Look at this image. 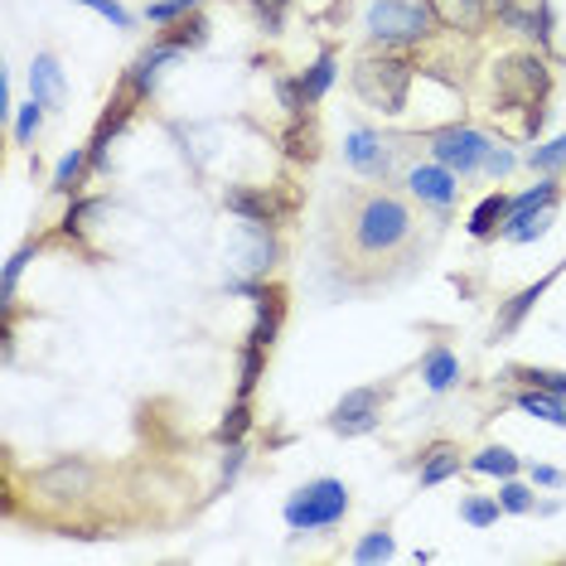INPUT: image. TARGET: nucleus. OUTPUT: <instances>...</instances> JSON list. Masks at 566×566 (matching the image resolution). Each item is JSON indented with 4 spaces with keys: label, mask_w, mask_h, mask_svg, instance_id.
Returning <instances> with one entry per match:
<instances>
[{
    "label": "nucleus",
    "mask_w": 566,
    "mask_h": 566,
    "mask_svg": "<svg viewBox=\"0 0 566 566\" xmlns=\"http://www.w3.org/2000/svg\"><path fill=\"white\" fill-rule=\"evenodd\" d=\"M504 223H508V199L504 194H490L480 209L470 213V233L474 237H490L494 228H504Z\"/></svg>",
    "instance_id": "obj_17"
},
{
    "label": "nucleus",
    "mask_w": 566,
    "mask_h": 566,
    "mask_svg": "<svg viewBox=\"0 0 566 566\" xmlns=\"http://www.w3.org/2000/svg\"><path fill=\"white\" fill-rule=\"evenodd\" d=\"M281 325V296L276 291H257V330H252V344H271Z\"/></svg>",
    "instance_id": "obj_18"
},
{
    "label": "nucleus",
    "mask_w": 566,
    "mask_h": 566,
    "mask_svg": "<svg viewBox=\"0 0 566 566\" xmlns=\"http://www.w3.org/2000/svg\"><path fill=\"white\" fill-rule=\"evenodd\" d=\"M378 412H382V392L378 388H354L344 392V402L334 406L330 426L339 436H368L378 426Z\"/></svg>",
    "instance_id": "obj_7"
},
{
    "label": "nucleus",
    "mask_w": 566,
    "mask_h": 566,
    "mask_svg": "<svg viewBox=\"0 0 566 566\" xmlns=\"http://www.w3.org/2000/svg\"><path fill=\"white\" fill-rule=\"evenodd\" d=\"M518 406H523V412H533V416H542V422H552V426H566V398H557V392L528 388L523 398H518Z\"/></svg>",
    "instance_id": "obj_16"
},
{
    "label": "nucleus",
    "mask_w": 566,
    "mask_h": 566,
    "mask_svg": "<svg viewBox=\"0 0 566 566\" xmlns=\"http://www.w3.org/2000/svg\"><path fill=\"white\" fill-rule=\"evenodd\" d=\"M533 484H547V490H562V470H552V465H533Z\"/></svg>",
    "instance_id": "obj_40"
},
{
    "label": "nucleus",
    "mask_w": 566,
    "mask_h": 566,
    "mask_svg": "<svg viewBox=\"0 0 566 566\" xmlns=\"http://www.w3.org/2000/svg\"><path fill=\"white\" fill-rule=\"evenodd\" d=\"M194 5L199 0H151V5H145V20H151V25H169L175 15H189Z\"/></svg>",
    "instance_id": "obj_33"
},
{
    "label": "nucleus",
    "mask_w": 566,
    "mask_h": 566,
    "mask_svg": "<svg viewBox=\"0 0 566 566\" xmlns=\"http://www.w3.org/2000/svg\"><path fill=\"white\" fill-rule=\"evenodd\" d=\"M175 44H161V49H155V54H145V59L141 63H135V73H131V87H135V93H151V87H155V78H161V63H169V59H175Z\"/></svg>",
    "instance_id": "obj_21"
},
{
    "label": "nucleus",
    "mask_w": 566,
    "mask_h": 566,
    "mask_svg": "<svg viewBox=\"0 0 566 566\" xmlns=\"http://www.w3.org/2000/svg\"><path fill=\"white\" fill-rule=\"evenodd\" d=\"M547 228H552V209H528V213H508L504 237L508 243H538Z\"/></svg>",
    "instance_id": "obj_13"
},
{
    "label": "nucleus",
    "mask_w": 566,
    "mask_h": 566,
    "mask_svg": "<svg viewBox=\"0 0 566 566\" xmlns=\"http://www.w3.org/2000/svg\"><path fill=\"white\" fill-rule=\"evenodd\" d=\"M499 504H504V514H533V490L528 484H518V480H504V490H499Z\"/></svg>",
    "instance_id": "obj_27"
},
{
    "label": "nucleus",
    "mask_w": 566,
    "mask_h": 566,
    "mask_svg": "<svg viewBox=\"0 0 566 566\" xmlns=\"http://www.w3.org/2000/svg\"><path fill=\"white\" fill-rule=\"evenodd\" d=\"M456 470H460V450L456 446H436L432 456H426V465H422V490H432V484L450 480Z\"/></svg>",
    "instance_id": "obj_19"
},
{
    "label": "nucleus",
    "mask_w": 566,
    "mask_h": 566,
    "mask_svg": "<svg viewBox=\"0 0 566 566\" xmlns=\"http://www.w3.org/2000/svg\"><path fill=\"white\" fill-rule=\"evenodd\" d=\"M203 39H209V25H203V20H179V25L165 34V44H175V49H199Z\"/></svg>",
    "instance_id": "obj_26"
},
{
    "label": "nucleus",
    "mask_w": 566,
    "mask_h": 566,
    "mask_svg": "<svg viewBox=\"0 0 566 566\" xmlns=\"http://www.w3.org/2000/svg\"><path fill=\"white\" fill-rule=\"evenodd\" d=\"M406 189H412L416 199H426V203H440L446 209L450 199H456V169L450 165H416L412 175H406Z\"/></svg>",
    "instance_id": "obj_10"
},
{
    "label": "nucleus",
    "mask_w": 566,
    "mask_h": 566,
    "mask_svg": "<svg viewBox=\"0 0 566 566\" xmlns=\"http://www.w3.org/2000/svg\"><path fill=\"white\" fill-rule=\"evenodd\" d=\"M422 378H426V388H432V392L456 388V378H460V358L450 354V349H432V354H426V364H422Z\"/></svg>",
    "instance_id": "obj_14"
},
{
    "label": "nucleus",
    "mask_w": 566,
    "mask_h": 566,
    "mask_svg": "<svg viewBox=\"0 0 566 566\" xmlns=\"http://www.w3.org/2000/svg\"><path fill=\"white\" fill-rule=\"evenodd\" d=\"M44 102H30V107H20V121H15V141L20 145H30L34 141V131H39V121H44Z\"/></svg>",
    "instance_id": "obj_34"
},
{
    "label": "nucleus",
    "mask_w": 566,
    "mask_h": 566,
    "mask_svg": "<svg viewBox=\"0 0 566 566\" xmlns=\"http://www.w3.org/2000/svg\"><path fill=\"white\" fill-rule=\"evenodd\" d=\"M78 5H87V10H97L102 20H111L117 30H131V10H121L117 0H78Z\"/></svg>",
    "instance_id": "obj_36"
},
{
    "label": "nucleus",
    "mask_w": 566,
    "mask_h": 566,
    "mask_svg": "<svg viewBox=\"0 0 566 566\" xmlns=\"http://www.w3.org/2000/svg\"><path fill=\"white\" fill-rule=\"evenodd\" d=\"M296 83H300L305 102H320L325 93H330V83H334V59H330V54H320V59H315V68H310V73H300Z\"/></svg>",
    "instance_id": "obj_22"
},
{
    "label": "nucleus",
    "mask_w": 566,
    "mask_h": 566,
    "mask_svg": "<svg viewBox=\"0 0 566 566\" xmlns=\"http://www.w3.org/2000/svg\"><path fill=\"white\" fill-rule=\"evenodd\" d=\"M499 514H504L499 499H465V504H460V518H465V523H474V528L499 523Z\"/></svg>",
    "instance_id": "obj_25"
},
{
    "label": "nucleus",
    "mask_w": 566,
    "mask_h": 566,
    "mask_svg": "<svg viewBox=\"0 0 566 566\" xmlns=\"http://www.w3.org/2000/svg\"><path fill=\"white\" fill-rule=\"evenodd\" d=\"M34 252H39V243H25V247H20V252L5 262V300L15 296V281H20V271H25V262H30Z\"/></svg>",
    "instance_id": "obj_37"
},
{
    "label": "nucleus",
    "mask_w": 566,
    "mask_h": 566,
    "mask_svg": "<svg viewBox=\"0 0 566 566\" xmlns=\"http://www.w3.org/2000/svg\"><path fill=\"white\" fill-rule=\"evenodd\" d=\"M432 10L446 30H480V20H484L480 0H432Z\"/></svg>",
    "instance_id": "obj_12"
},
{
    "label": "nucleus",
    "mask_w": 566,
    "mask_h": 566,
    "mask_svg": "<svg viewBox=\"0 0 566 566\" xmlns=\"http://www.w3.org/2000/svg\"><path fill=\"white\" fill-rule=\"evenodd\" d=\"M349 165L364 169V175H388V151L373 131H349V145H344Z\"/></svg>",
    "instance_id": "obj_11"
},
{
    "label": "nucleus",
    "mask_w": 566,
    "mask_h": 566,
    "mask_svg": "<svg viewBox=\"0 0 566 566\" xmlns=\"http://www.w3.org/2000/svg\"><path fill=\"white\" fill-rule=\"evenodd\" d=\"M528 165L542 169V175H552V169H562V165H566V135H557V141H547V145H538V151L528 155Z\"/></svg>",
    "instance_id": "obj_30"
},
{
    "label": "nucleus",
    "mask_w": 566,
    "mask_h": 566,
    "mask_svg": "<svg viewBox=\"0 0 566 566\" xmlns=\"http://www.w3.org/2000/svg\"><path fill=\"white\" fill-rule=\"evenodd\" d=\"M470 470H480V474H499V480H514L518 474V456L508 446H490V450H480V456L470 460Z\"/></svg>",
    "instance_id": "obj_20"
},
{
    "label": "nucleus",
    "mask_w": 566,
    "mask_h": 566,
    "mask_svg": "<svg viewBox=\"0 0 566 566\" xmlns=\"http://www.w3.org/2000/svg\"><path fill=\"white\" fill-rule=\"evenodd\" d=\"M262 349L267 344H252V339H247V349H243V378H237V392H252L257 388V378H262Z\"/></svg>",
    "instance_id": "obj_31"
},
{
    "label": "nucleus",
    "mask_w": 566,
    "mask_h": 566,
    "mask_svg": "<svg viewBox=\"0 0 566 566\" xmlns=\"http://www.w3.org/2000/svg\"><path fill=\"white\" fill-rule=\"evenodd\" d=\"M247 5L257 10V20L267 25V34H276L281 20H286V5H291V0H247Z\"/></svg>",
    "instance_id": "obj_35"
},
{
    "label": "nucleus",
    "mask_w": 566,
    "mask_h": 566,
    "mask_svg": "<svg viewBox=\"0 0 566 566\" xmlns=\"http://www.w3.org/2000/svg\"><path fill=\"white\" fill-rule=\"evenodd\" d=\"M514 165H518V161H514V155L504 151V145H499V151H490V155H484V169H490L494 179H504V175H508V169H514Z\"/></svg>",
    "instance_id": "obj_39"
},
{
    "label": "nucleus",
    "mask_w": 566,
    "mask_h": 566,
    "mask_svg": "<svg viewBox=\"0 0 566 566\" xmlns=\"http://www.w3.org/2000/svg\"><path fill=\"white\" fill-rule=\"evenodd\" d=\"M432 151H436L440 165H450V169H460V175H470V169L484 165V155H490L494 145H490V135L474 131V127H450V131H440L436 141H432Z\"/></svg>",
    "instance_id": "obj_6"
},
{
    "label": "nucleus",
    "mask_w": 566,
    "mask_h": 566,
    "mask_svg": "<svg viewBox=\"0 0 566 566\" xmlns=\"http://www.w3.org/2000/svg\"><path fill=\"white\" fill-rule=\"evenodd\" d=\"M237 470H243V446H237V440H233L228 465H223V484H233V480H237Z\"/></svg>",
    "instance_id": "obj_41"
},
{
    "label": "nucleus",
    "mask_w": 566,
    "mask_h": 566,
    "mask_svg": "<svg viewBox=\"0 0 566 566\" xmlns=\"http://www.w3.org/2000/svg\"><path fill=\"white\" fill-rule=\"evenodd\" d=\"M406 233H412V213H406L398 199H388V194L368 199L364 213H358V228H354L364 252H392V247L406 243Z\"/></svg>",
    "instance_id": "obj_4"
},
{
    "label": "nucleus",
    "mask_w": 566,
    "mask_h": 566,
    "mask_svg": "<svg viewBox=\"0 0 566 566\" xmlns=\"http://www.w3.org/2000/svg\"><path fill=\"white\" fill-rule=\"evenodd\" d=\"M518 378H523L528 388H542V392L566 398V373H557V368H518Z\"/></svg>",
    "instance_id": "obj_29"
},
{
    "label": "nucleus",
    "mask_w": 566,
    "mask_h": 566,
    "mask_svg": "<svg viewBox=\"0 0 566 566\" xmlns=\"http://www.w3.org/2000/svg\"><path fill=\"white\" fill-rule=\"evenodd\" d=\"M34 490L49 494V499H78V494L93 490V470L83 460H59V465H49L34 480Z\"/></svg>",
    "instance_id": "obj_8"
},
{
    "label": "nucleus",
    "mask_w": 566,
    "mask_h": 566,
    "mask_svg": "<svg viewBox=\"0 0 566 566\" xmlns=\"http://www.w3.org/2000/svg\"><path fill=\"white\" fill-rule=\"evenodd\" d=\"M243 432H247V402H237L233 412H228V422H223V432H219V436H223V440H237Z\"/></svg>",
    "instance_id": "obj_38"
},
{
    "label": "nucleus",
    "mask_w": 566,
    "mask_h": 566,
    "mask_svg": "<svg viewBox=\"0 0 566 566\" xmlns=\"http://www.w3.org/2000/svg\"><path fill=\"white\" fill-rule=\"evenodd\" d=\"M406 87H412V63L402 59H364L354 68V93L368 102L373 111H402Z\"/></svg>",
    "instance_id": "obj_3"
},
{
    "label": "nucleus",
    "mask_w": 566,
    "mask_h": 566,
    "mask_svg": "<svg viewBox=\"0 0 566 566\" xmlns=\"http://www.w3.org/2000/svg\"><path fill=\"white\" fill-rule=\"evenodd\" d=\"M30 93L34 102H44L49 111H63V102H68V83H63V68L54 54H39L30 68Z\"/></svg>",
    "instance_id": "obj_9"
},
{
    "label": "nucleus",
    "mask_w": 566,
    "mask_h": 566,
    "mask_svg": "<svg viewBox=\"0 0 566 566\" xmlns=\"http://www.w3.org/2000/svg\"><path fill=\"white\" fill-rule=\"evenodd\" d=\"M552 199H557V185H538V189H523L518 199H508V213H528V209H552Z\"/></svg>",
    "instance_id": "obj_28"
},
{
    "label": "nucleus",
    "mask_w": 566,
    "mask_h": 566,
    "mask_svg": "<svg viewBox=\"0 0 566 566\" xmlns=\"http://www.w3.org/2000/svg\"><path fill=\"white\" fill-rule=\"evenodd\" d=\"M388 557H392V538H388V528L368 533V538L354 547V562H388Z\"/></svg>",
    "instance_id": "obj_32"
},
{
    "label": "nucleus",
    "mask_w": 566,
    "mask_h": 566,
    "mask_svg": "<svg viewBox=\"0 0 566 566\" xmlns=\"http://www.w3.org/2000/svg\"><path fill=\"white\" fill-rule=\"evenodd\" d=\"M364 25L378 44H416L432 34L436 10L432 0H373Z\"/></svg>",
    "instance_id": "obj_1"
},
{
    "label": "nucleus",
    "mask_w": 566,
    "mask_h": 566,
    "mask_svg": "<svg viewBox=\"0 0 566 566\" xmlns=\"http://www.w3.org/2000/svg\"><path fill=\"white\" fill-rule=\"evenodd\" d=\"M228 209H233V213H243L247 223H267L276 203H271L267 194H252V189H228Z\"/></svg>",
    "instance_id": "obj_23"
},
{
    "label": "nucleus",
    "mask_w": 566,
    "mask_h": 566,
    "mask_svg": "<svg viewBox=\"0 0 566 566\" xmlns=\"http://www.w3.org/2000/svg\"><path fill=\"white\" fill-rule=\"evenodd\" d=\"M480 5H484V15H504V10L514 5V0H480Z\"/></svg>",
    "instance_id": "obj_42"
},
{
    "label": "nucleus",
    "mask_w": 566,
    "mask_h": 566,
    "mask_svg": "<svg viewBox=\"0 0 566 566\" xmlns=\"http://www.w3.org/2000/svg\"><path fill=\"white\" fill-rule=\"evenodd\" d=\"M542 93H547V68H542V59L518 54V59L499 63V97L508 102V107H523L528 121H533V131L542 127V111H538Z\"/></svg>",
    "instance_id": "obj_5"
},
{
    "label": "nucleus",
    "mask_w": 566,
    "mask_h": 566,
    "mask_svg": "<svg viewBox=\"0 0 566 566\" xmlns=\"http://www.w3.org/2000/svg\"><path fill=\"white\" fill-rule=\"evenodd\" d=\"M349 514V490L339 480H310L286 499V523L296 533H315V528H334Z\"/></svg>",
    "instance_id": "obj_2"
},
{
    "label": "nucleus",
    "mask_w": 566,
    "mask_h": 566,
    "mask_svg": "<svg viewBox=\"0 0 566 566\" xmlns=\"http://www.w3.org/2000/svg\"><path fill=\"white\" fill-rule=\"evenodd\" d=\"M93 161L87 151H73V155H63L59 169H54V194H73L78 189V175H83V165Z\"/></svg>",
    "instance_id": "obj_24"
},
{
    "label": "nucleus",
    "mask_w": 566,
    "mask_h": 566,
    "mask_svg": "<svg viewBox=\"0 0 566 566\" xmlns=\"http://www.w3.org/2000/svg\"><path fill=\"white\" fill-rule=\"evenodd\" d=\"M547 286H552V276H547V281H538V286H528V291H518V296L504 305V315H499V334H514L518 325H523V315L533 310V305H538L542 296H547Z\"/></svg>",
    "instance_id": "obj_15"
}]
</instances>
